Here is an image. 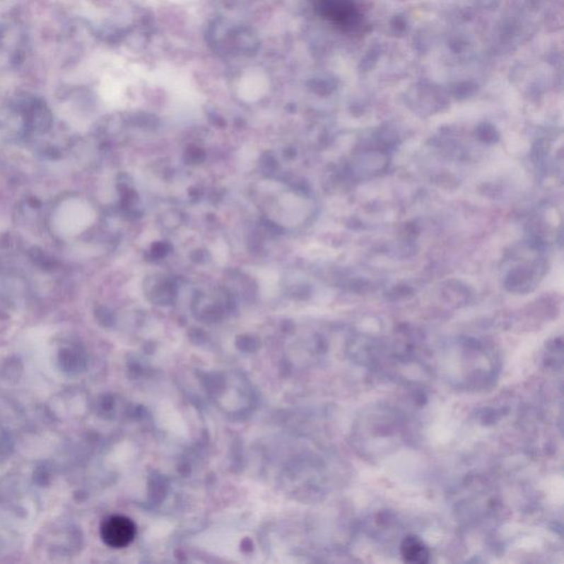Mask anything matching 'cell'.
<instances>
[{
  "instance_id": "cell-1",
  "label": "cell",
  "mask_w": 564,
  "mask_h": 564,
  "mask_svg": "<svg viewBox=\"0 0 564 564\" xmlns=\"http://www.w3.org/2000/svg\"><path fill=\"white\" fill-rule=\"evenodd\" d=\"M137 534L135 522L127 517L115 515L106 518L100 527L102 541L108 547L120 549L129 546Z\"/></svg>"
},
{
  "instance_id": "cell-2",
  "label": "cell",
  "mask_w": 564,
  "mask_h": 564,
  "mask_svg": "<svg viewBox=\"0 0 564 564\" xmlns=\"http://www.w3.org/2000/svg\"><path fill=\"white\" fill-rule=\"evenodd\" d=\"M400 551L404 560L409 563L423 564L429 561V549L425 542L416 536H408L402 540Z\"/></svg>"
}]
</instances>
